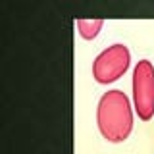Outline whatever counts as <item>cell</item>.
<instances>
[{"mask_svg":"<svg viewBox=\"0 0 154 154\" xmlns=\"http://www.w3.org/2000/svg\"><path fill=\"white\" fill-rule=\"evenodd\" d=\"M96 125L108 143H123L133 131L131 100L123 91H108L96 106Z\"/></svg>","mask_w":154,"mask_h":154,"instance_id":"1","label":"cell"},{"mask_svg":"<svg viewBox=\"0 0 154 154\" xmlns=\"http://www.w3.org/2000/svg\"><path fill=\"white\" fill-rule=\"evenodd\" d=\"M133 108L143 122L154 116V66L150 60L137 62L133 69Z\"/></svg>","mask_w":154,"mask_h":154,"instance_id":"2","label":"cell"},{"mask_svg":"<svg viewBox=\"0 0 154 154\" xmlns=\"http://www.w3.org/2000/svg\"><path fill=\"white\" fill-rule=\"evenodd\" d=\"M131 64V52L125 45H112L102 50L93 62V77L96 83L108 85L114 83L129 69Z\"/></svg>","mask_w":154,"mask_h":154,"instance_id":"3","label":"cell"},{"mask_svg":"<svg viewBox=\"0 0 154 154\" xmlns=\"http://www.w3.org/2000/svg\"><path fill=\"white\" fill-rule=\"evenodd\" d=\"M104 21L102 19H77V29H79V35L85 41H93V38L100 33Z\"/></svg>","mask_w":154,"mask_h":154,"instance_id":"4","label":"cell"}]
</instances>
